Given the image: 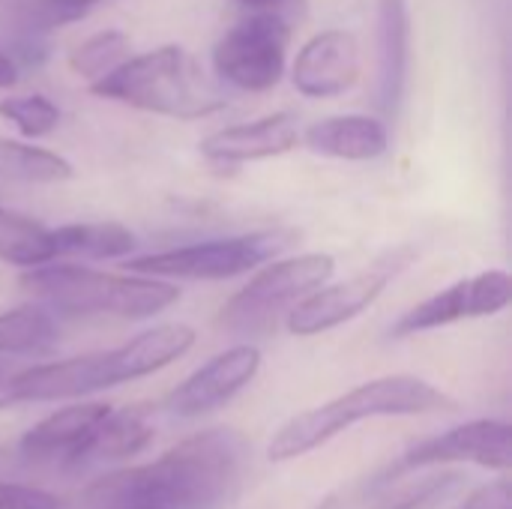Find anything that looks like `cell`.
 <instances>
[{"instance_id":"1","label":"cell","mask_w":512,"mask_h":509,"mask_svg":"<svg viewBox=\"0 0 512 509\" xmlns=\"http://www.w3.org/2000/svg\"><path fill=\"white\" fill-rule=\"evenodd\" d=\"M249 465V444L234 429L198 432L156 462L99 477L84 501L93 509H231Z\"/></svg>"},{"instance_id":"4","label":"cell","mask_w":512,"mask_h":509,"mask_svg":"<svg viewBox=\"0 0 512 509\" xmlns=\"http://www.w3.org/2000/svg\"><path fill=\"white\" fill-rule=\"evenodd\" d=\"M21 288L48 312L63 315H111L144 321L180 300V288L168 279L141 273H105L78 264H42L24 270Z\"/></svg>"},{"instance_id":"29","label":"cell","mask_w":512,"mask_h":509,"mask_svg":"<svg viewBox=\"0 0 512 509\" xmlns=\"http://www.w3.org/2000/svg\"><path fill=\"white\" fill-rule=\"evenodd\" d=\"M15 375V369H12V363L6 360V357H0V390H6V381Z\"/></svg>"},{"instance_id":"28","label":"cell","mask_w":512,"mask_h":509,"mask_svg":"<svg viewBox=\"0 0 512 509\" xmlns=\"http://www.w3.org/2000/svg\"><path fill=\"white\" fill-rule=\"evenodd\" d=\"M18 81V66L15 60L6 54V48L0 45V87H12Z\"/></svg>"},{"instance_id":"26","label":"cell","mask_w":512,"mask_h":509,"mask_svg":"<svg viewBox=\"0 0 512 509\" xmlns=\"http://www.w3.org/2000/svg\"><path fill=\"white\" fill-rule=\"evenodd\" d=\"M456 509H512V486L507 477L477 489L474 495H468Z\"/></svg>"},{"instance_id":"25","label":"cell","mask_w":512,"mask_h":509,"mask_svg":"<svg viewBox=\"0 0 512 509\" xmlns=\"http://www.w3.org/2000/svg\"><path fill=\"white\" fill-rule=\"evenodd\" d=\"M0 509H66L63 501L42 489L18 486V483H0Z\"/></svg>"},{"instance_id":"7","label":"cell","mask_w":512,"mask_h":509,"mask_svg":"<svg viewBox=\"0 0 512 509\" xmlns=\"http://www.w3.org/2000/svg\"><path fill=\"white\" fill-rule=\"evenodd\" d=\"M291 27L279 12H258L237 21L213 48L216 75L246 93L273 90L288 63Z\"/></svg>"},{"instance_id":"10","label":"cell","mask_w":512,"mask_h":509,"mask_svg":"<svg viewBox=\"0 0 512 509\" xmlns=\"http://www.w3.org/2000/svg\"><path fill=\"white\" fill-rule=\"evenodd\" d=\"M512 303V276L507 270H483L471 279H459L450 288L408 309L390 330L393 339H408L438 327L459 324L465 318H492Z\"/></svg>"},{"instance_id":"18","label":"cell","mask_w":512,"mask_h":509,"mask_svg":"<svg viewBox=\"0 0 512 509\" xmlns=\"http://www.w3.org/2000/svg\"><path fill=\"white\" fill-rule=\"evenodd\" d=\"M156 438L153 420L147 417L144 408H123V411H108L90 441L84 444L81 456L75 459L72 471L78 468H108L117 462L132 459L141 453L150 441Z\"/></svg>"},{"instance_id":"17","label":"cell","mask_w":512,"mask_h":509,"mask_svg":"<svg viewBox=\"0 0 512 509\" xmlns=\"http://www.w3.org/2000/svg\"><path fill=\"white\" fill-rule=\"evenodd\" d=\"M300 141L315 156L345 159V162H369L387 153L390 132L381 120L366 114H336L312 123L300 132Z\"/></svg>"},{"instance_id":"16","label":"cell","mask_w":512,"mask_h":509,"mask_svg":"<svg viewBox=\"0 0 512 509\" xmlns=\"http://www.w3.org/2000/svg\"><path fill=\"white\" fill-rule=\"evenodd\" d=\"M411 66V18L405 0H381L378 6V105L396 117Z\"/></svg>"},{"instance_id":"15","label":"cell","mask_w":512,"mask_h":509,"mask_svg":"<svg viewBox=\"0 0 512 509\" xmlns=\"http://www.w3.org/2000/svg\"><path fill=\"white\" fill-rule=\"evenodd\" d=\"M108 411L111 408L105 402H81V405L60 408L57 414L45 417L21 438V456L30 465L72 468Z\"/></svg>"},{"instance_id":"6","label":"cell","mask_w":512,"mask_h":509,"mask_svg":"<svg viewBox=\"0 0 512 509\" xmlns=\"http://www.w3.org/2000/svg\"><path fill=\"white\" fill-rule=\"evenodd\" d=\"M294 228H267L237 237H216L204 243H189L177 249L147 252L126 261L129 273L156 276V279H189V282H219L243 276L297 243Z\"/></svg>"},{"instance_id":"21","label":"cell","mask_w":512,"mask_h":509,"mask_svg":"<svg viewBox=\"0 0 512 509\" xmlns=\"http://www.w3.org/2000/svg\"><path fill=\"white\" fill-rule=\"evenodd\" d=\"M57 258L54 234L39 219L0 207V261L9 267L33 270Z\"/></svg>"},{"instance_id":"11","label":"cell","mask_w":512,"mask_h":509,"mask_svg":"<svg viewBox=\"0 0 512 509\" xmlns=\"http://www.w3.org/2000/svg\"><path fill=\"white\" fill-rule=\"evenodd\" d=\"M258 369H261V351L255 345H234L216 354L213 360H207L177 390H171L165 399V411L180 420L204 417L228 405L243 387H249Z\"/></svg>"},{"instance_id":"20","label":"cell","mask_w":512,"mask_h":509,"mask_svg":"<svg viewBox=\"0 0 512 509\" xmlns=\"http://www.w3.org/2000/svg\"><path fill=\"white\" fill-rule=\"evenodd\" d=\"M60 342V327L45 306L0 312V357H42Z\"/></svg>"},{"instance_id":"22","label":"cell","mask_w":512,"mask_h":509,"mask_svg":"<svg viewBox=\"0 0 512 509\" xmlns=\"http://www.w3.org/2000/svg\"><path fill=\"white\" fill-rule=\"evenodd\" d=\"M0 174L21 183H63L75 177V168L54 150L0 138Z\"/></svg>"},{"instance_id":"19","label":"cell","mask_w":512,"mask_h":509,"mask_svg":"<svg viewBox=\"0 0 512 509\" xmlns=\"http://www.w3.org/2000/svg\"><path fill=\"white\" fill-rule=\"evenodd\" d=\"M57 255L87 258V261H117L132 255L138 246L135 234L120 222H72L51 228Z\"/></svg>"},{"instance_id":"27","label":"cell","mask_w":512,"mask_h":509,"mask_svg":"<svg viewBox=\"0 0 512 509\" xmlns=\"http://www.w3.org/2000/svg\"><path fill=\"white\" fill-rule=\"evenodd\" d=\"M249 9H258V12H279L282 9H294V6H303V0H237Z\"/></svg>"},{"instance_id":"3","label":"cell","mask_w":512,"mask_h":509,"mask_svg":"<svg viewBox=\"0 0 512 509\" xmlns=\"http://www.w3.org/2000/svg\"><path fill=\"white\" fill-rule=\"evenodd\" d=\"M456 402L432 387L429 381L417 375H387L366 381L312 411L297 414L288 420L270 441L267 456L273 462H291L297 456H306L345 429H351L360 420L375 417H414V414H435V411H453Z\"/></svg>"},{"instance_id":"23","label":"cell","mask_w":512,"mask_h":509,"mask_svg":"<svg viewBox=\"0 0 512 509\" xmlns=\"http://www.w3.org/2000/svg\"><path fill=\"white\" fill-rule=\"evenodd\" d=\"M129 48L132 42L123 30H99L69 51V69L90 84L120 66L129 57Z\"/></svg>"},{"instance_id":"9","label":"cell","mask_w":512,"mask_h":509,"mask_svg":"<svg viewBox=\"0 0 512 509\" xmlns=\"http://www.w3.org/2000/svg\"><path fill=\"white\" fill-rule=\"evenodd\" d=\"M438 465H480L507 474L512 465V429L504 420H471L438 438L414 444L396 465H390L375 480L396 483L405 474L438 468Z\"/></svg>"},{"instance_id":"5","label":"cell","mask_w":512,"mask_h":509,"mask_svg":"<svg viewBox=\"0 0 512 509\" xmlns=\"http://www.w3.org/2000/svg\"><path fill=\"white\" fill-rule=\"evenodd\" d=\"M336 270L333 255L327 252H306L294 258H273L261 267L219 312L222 330L240 339L267 336L288 309L330 282Z\"/></svg>"},{"instance_id":"13","label":"cell","mask_w":512,"mask_h":509,"mask_svg":"<svg viewBox=\"0 0 512 509\" xmlns=\"http://www.w3.org/2000/svg\"><path fill=\"white\" fill-rule=\"evenodd\" d=\"M360 42L351 30H321L300 51L291 66L297 93L309 99H333L360 81Z\"/></svg>"},{"instance_id":"8","label":"cell","mask_w":512,"mask_h":509,"mask_svg":"<svg viewBox=\"0 0 512 509\" xmlns=\"http://www.w3.org/2000/svg\"><path fill=\"white\" fill-rule=\"evenodd\" d=\"M414 258V249H399L393 252L387 261L366 267L363 273L342 279L336 285H321L312 294H306L303 300H297L288 315H285V327L294 336H318L327 330H336L348 321H354L357 315H363L390 285V279L408 267V261Z\"/></svg>"},{"instance_id":"31","label":"cell","mask_w":512,"mask_h":509,"mask_svg":"<svg viewBox=\"0 0 512 509\" xmlns=\"http://www.w3.org/2000/svg\"><path fill=\"white\" fill-rule=\"evenodd\" d=\"M126 509H153V507H126Z\"/></svg>"},{"instance_id":"12","label":"cell","mask_w":512,"mask_h":509,"mask_svg":"<svg viewBox=\"0 0 512 509\" xmlns=\"http://www.w3.org/2000/svg\"><path fill=\"white\" fill-rule=\"evenodd\" d=\"M117 384L120 375L114 366V354L96 351L84 357L21 369L6 381V393L12 402H54V399H84L99 390H111Z\"/></svg>"},{"instance_id":"30","label":"cell","mask_w":512,"mask_h":509,"mask_svg":"<svg viewBox=\"0 0 512 509\" xmlns=\"http://www.w3.org/2000/svg\"><path fill=\"white\" fill-rule=\"evenodd\" d=\"M6 405H12V399H9L6 390H0V408H6Z\"/></svg>"},{"instance_id":"2","label":"cell","mask_w":512,"mask_h":509,"mask_svg":"<svg viewBox=\"0 0 512 509\" xmlns=\"http://www.w3.org/2000/svg\"><path fill=\"white\" fill-rule=\"evenodd\" d=\"M87 87L99 99L171 120H201L228 105L225 93L183 45H159L135 57L129 54L120 66Z\"/></svg>"},{"instance_id":"24","label":"cell","mask_w":512,"mask_h":509,"mask_svg":"<svg viewBox=\"0 0 512 509\" xmlns=\"http://www.w3.org/2000/svg\"><path fill=\"white\" fill-rule=\"evenodd\" d=\"M0 117H6L24 138H45L57 129L60 108L42 93L6 96L0 99Z\"/></svg>"},{"instance_id":"14","label":"cell","mask_w":512,"mask_h":509,"mask_svg":"<svg viewBox=\"0 0 512 509\" xmlns=\"http://www.w3.org/2000/svg\"><path fill=\"white\" fill-rule=\"evenodd\" d=\"M297 147H300V126L297 117L288 111H276L252 123H234L216 129L198 144L201 156L216 165H246L261 159H276Z\"/></svg>"}]
</instances>
